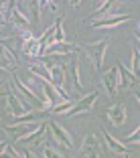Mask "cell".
Here are the masks:
<instances>
[{
    "label": "cell",
    "instance_id": "obj_1",
    "mask_svg": "<svg viewBox=\"0 0 140 158\" xmlns=\"http://www.w3.org/2000/svg\"><path fill=\"white\" fill-rule=\"evenodd\" d=\"M6 98V110H8V114H12L14 120H19V118L27 116L28 112H33V107H31V103H27L20 95H16V91H14V87L10 85L8 93L4 95Z\"/></svg>",
    "mask_w": 140,
    "mask_h": 158
},
{
    "label": "cell",
    "instance_id": "obj_2",
    "mask_svg": "<svg viewBox=\"0 0 140 158\" xmlns=\"http://www.w3.org/2000/svg\"><path fill=\"white\" fill-rule=\"evenodd\" d=\"M108 39H102V41H95V43H89V45L83 47V53L87 55V59L91 61V65L95 71H102V65H104V57H106V51H108Z\"/></svg>",
    "mask_w": 140,
    "mask_h": 158
},
{
    "label": "cell",
    "instance_id": "obj_3",
    "mask_svg": "<svg viewBox=\"0 0 140 158\" xmlns=\"http://www.w3.org/2000/svg\"><path fill=\"white\" fill-rule=\"evenodd\" d=\"M98 98H100V91L95 89V91H89V93H85L83 98L79 99V102H75L73 106L67 110L63 116H67V118H75V116H81V114H87L89 110H91L93 106H95V102H98Z\"/></svg>",
    "mask_w": 140,
    "mask_h": 158
},
{
    "label": "cell",
    "instance_id": "obj_4",
    "mask_svg": "<svg viewBox=\"0 0 140 158\" xmlns=\"http://www.w3.org/2000/svg\"><path fill=\"white\" fill-rule=\"evenodd\" d=\"M47 132L51 134V138L55 140V144L63 146L65 150H71L73 148V136L69 134V132L63 128V126L59 124V122H47Z\"/></svg>",
    "mask_w": 140,
    "mask_h": 158
},
{
    "label": "cell",
    "instance_id": "obj_5",
    "mask_svg": "<svg viewBox=\"0 0 140 158\" xmlns=\"http://www.w3.org/2000/svg\"><path fill=\"white\" fill-rule=\"evenodd\" d=\"M100 156H102V142H100V138L95 134L83 136L79 158H100Z\"/></svg>",
    "mask_w": 140,
    "mask_h": 158
},
{
    "label": "cell",
    "instance_id": "obj_6",
    "mask_svg": "<svg viewBox=\"0 0 140 158\" xmlns=\"http://www.w3.org/2000/svg\"><path fill=\"white\" fill-rule=\"evenodd\" d=\"M77 51H79V47L75 45V43H69V41H65V43H51V45L43 51V57H53V55L67 57V55L77 53Z\"/></svg>",
    "mask_w": 140,
    "mask_h": 158
},
{
    "label": "cell",
    "instance_id": "obj_7",
    "mask_svg": "<svg viewBox=\"0 0 140 158\" xmlns=\"http://www.w3.org/2000/svg\"><path fill=\"white\" fill-rule=\"evenodd\" d=\"M19 10L28 19L31 24H37L41 20V8H43V2H37V0H31V2H16Z\"/></svg>",
    "mask_w": 140,
    "mask_h": 158
},
{
    "label": "cell",
    "instance_id": "obj_8",
    "mask_svg": "<svg viewBox=\"0 0 140 158\" xmlns=\"http://www.w3.org/2000/svg\"><path fill=\"white\" fill-rule=\"evenodd\" d=\"M35 128H39V124H12V126H2V132L8 134L12 138V142H19L20 138L31 134Z\"/></svg>",
    "mask_w": 140,
    "mask_h": 158
},
{
    "label": "cell",
    "instance_id": "obj_9",
    "mask_svg": "<svg viewBox=\"0 0 140 158\" xmlns=\"http://www.w3.org/2000/svg\"><path fill=\"white\" fill-rule=\"evenodd\" d=\"M106 118L110 120V124L116 126V128H122L124 122H126L128 114H126V106L124 103H114L106 110Z\"/></svg>",
    "mask_w": 140,
    "mask_h": 158
},
{
    "label": "cell",
    "instance_id": "obj_10",
    "mask_svg": "<svg viewBox=\"0 0 140 158\" xmlns=\"http://www.w3.org/2000/svg\"><path fill=\"white\" fill-rule=\"evenodd\" d=\"M130 19H132L130 14H112V16H106V19L89 23V27L91 28H114V27H120V24L128 23Z\"/></svg>",
    "mask_w": 140,
    "mask_h": 158
},
{
    "label": "cell",
    "instance_id": "obj_11",
    "mask_svg": "<svg viewBox=\"0 0 140 158\" xmlns=\"http://www.w3.org/2000/svg\"><path fill=\"white\" fill-rule=\"evenodd\" d=\"M102 83H104V87H106V95L114 98V95H116V91H118V83H120L118 65H114L110 71H106V73L102 75Z\"/></svg>",
    "mask_w": 140,
    "mask_h": 158
},
{
    "label": "cell",
    "instance_id": "obj_12",
    "mask_svg": "<svg viewBox=\"0 0 140 158\" xmlns=\"http://www.w3.org/2000/svg\"><path fill=\"white\" fill-rule=\"evenodd\" d=\"M20 51L27 57H35V59H41L43 57V51H41V47H39V39H35V37H31L28 41L20 43Z\"/></svg>",
    "mask_w": 140,
    "mask_h": 158
},
{
    "label": "cell",
    "instance_id": "obj_13",
    "mask_svg": "<svg viewBox=\"0 0 140 158\" xmlns=\"http://www.w3.org/2000/svg\"><path fill=\"white\" fill-rule=\"evenodd\" d=\"M104 140H106V146H108L110 152H114V154H128V146L124 144V142H120V140H116L110 132H106V130H104Z\"/></svg>",
    "mask_w": 140,
    "mask_h": 158
},
{
    "label": "cell",
    "instance_id": "obj_14",
    "mask_svg": "<svg viewBox=\"0 0 140 158\" xmlns=\"http://www.w3.org/2000/svg\"><path fill=\"white\" fill-rule=\"evenodd\" d=\"M118 75H120V83H118V89H130V87H134L136 83H140L138 79H136L134 75H132L130 71L126 69V67H122V65H118Z\"/></svg>",
    "mask_w": 140,
    "mask_h": 158
},
{
    "label": "cell",
    "instance_id": "obj_15",
    "mask_svg": "<svg viewBox=\"0 0 140 158\" xmlns=\"http://www.w3.org/2000/svg\"><path fill=\"white\" fill-rule=\"evenodd\" d=\"M45 134H47V122H43V124H39V128H35L31 134H27L24 138H20L19 142L20 144H35V142H39Z\"/></svg>",
    "mask_w": 140,
    "mask_h": 158
},
{
    "label": "cell",
    "instance_id": "obj_16",
    "mask_svg": "<svg viewBox=\"0 0 140 158\" xmlns=\"http://www.w3.org/2000/svg\"><path fill=\"white\" fill-rule=\"evenodd\" d=\"M28 71H31V75L37 79H41V81H49L51 83V75H49V69H47L43 63H39V65H31L28 67Z\"/></svg>",
    "mask_w": 140,
    "mask_h": 158
},
{
    "label": "cell",
    "instance_id": "obj_17",
    "mask_svg": "<svg viewBox=\"0 0 140 158\" xmlns=\"http://www.w3.org/2000/svg\"><path fill=\"white\" fill-rule=\"evenodd\" d=\"M130 73L140 81V49L134 45L132 49V61H130Z\"/></svg>",
    "mask_w": 140,
    "mask_h": 158
},
{
    "label": "cell",
    "instance_id": "obj_18",
    "mask_svg": "<svg viewBox=\"0 0 140 158\" xmlns=\"http://www.w3.org/2000/svg\"><path fill=\"white\" fill-rule=\"evenodd\" d=\"M71 81H73V87L77 89V91H85L83 83H81V75H79V63H77V61H73V63H71Z\"/></svg>",
    "mask_w": 140,
    "mask_h": 158
},
{
    "label": "cell",
    "instance_id": "obj_19",
    "mask_svg": "<svg viewBox=\"0 0 140 158\" xmlns=\"http://www.w3.org/2000/svg\"><path fill=\"white\" fill-rule=\"evenodd\" d=\"M65 31H63V16L55 20V37H53V43H65Z\"/></svg>",
    "mask_w": 140,
    "mask_h": 158
},
{
    "label": "cell",
    "instance_id": "obj_20",
    "mask_svg": "<svg viewBox=\"0 0 140 158\" xmlns=\"http://www.w3.org/2000/svg\"><path fill=\"white\" fill-rule=\"evenodd\" d=\"M43 158H65V156H63V154H61L57 148L45 144V146H43Z\"/></svg>",
    "mask_w": 140,
    "mask_h": 158
},
{
    "label": "cell",
    "instance_id": "obj_21",
    "mask_svg": "<svg viewBox=\"0 0 140 158\" xmlns=\"http://www.w3.org/2000/svg\"><path fill=\"white\" fill-rule=\"evenodd\" d=\"M124 142H126V146L128 144H140V126L136 128L134 132H132V134L126 136V140H124Z\"/></svg>",
    "mask_w": 140,
    "mask_h": 158
},
{
    "label": "cell",
    "instance_id": "obj_22",
    "mask_svg": "<svg viewBox=\"0 0 140 158\" xmlns=\"http://www.w3.org/2000/svg\"><path fill=\"white\" fill-rule=\"evenodd\" d=\"M0 158H23V156H20V152H16L12 146H8V150H6V152L2 154Z\"/></svg>",
    "mask_w": 140,
    "mask_h": 158
},
{
    "label": "cell",
    "instance_id": "obj_23",
    "mask_svg": "<svg viewBox=\"0 0 140 158\" xmlns=\"http://www.w3.org/2000/svg\"><path fill=\"white\" fill-rule=\"evenodd\" d=\"M20 156L23 158H39L37 154L33 152V150H28V148H24V150H20Z\"/></svg>",
    "mask_w": 140,
    "mask_h": 158
},
{
    "label": "cell",
    "instance_id": "obj_24",
    "mask_svg": "<svg viewBox=\"0 0 140 158\" xmlns=\"http://www.w3.org/2000/svg\"><path fill=\"white\" fill-rule=\"evenodd\" d=\"M8 142H0V156H2V154H4L6 152V150H8Z\"/></svg>",
    "mask_w": 140,
    "mask_h": 158
},
{
    "label": "cell",
    "instance_id": "obj_25",
    "mask_svg": "<svg viewBox=\"0 0 140 158\" xmlns=\"http://www.w3.org/2000/svg\"><path fill=\"white\" fill-rule=\"evenodd\" d=\"M136 99H138V103H140V91H136Z\"/></svg>",
    "mask_w": 140,
    "mask_h": 158
},
{
    "label": "cell",
    "instance_id": "obj_26",
    "mask_svg": "<svg viewBox=\"0 0 140 158\" xmlns=\"http://www.w3.org/2000/svg\"><path fill=\"white\" fill-rule=\"evenodd\" d=\"M122 158H128V154H124V156H122Z\"/></svg>",
    "mask_w": 140,
    "mask_h": 158
}]
</instances>
